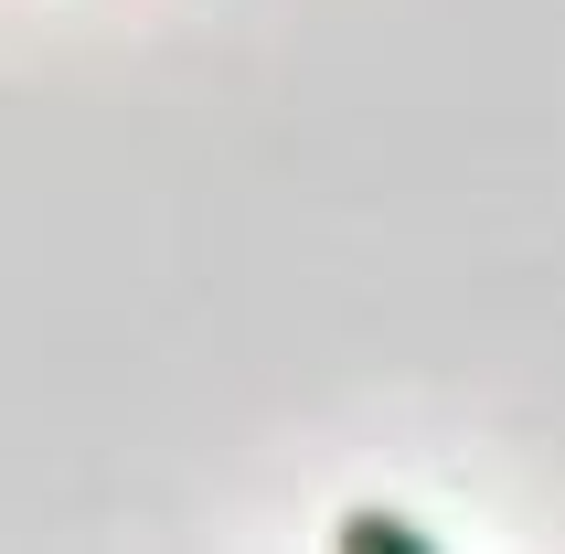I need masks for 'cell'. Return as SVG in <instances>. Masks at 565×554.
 <instances>
[{
	"mask_svg": "<svg viewBox=\"0 0 565 554\" xmlns=\"http://www.w3.org/2000/svg\"><path fill=\"white\" fill-rule=\"evenodd\" d=\"M342 554H427L406 512H342Z\"/></svg>",
	"mask_w": 565,
	"mask_h": 554,
	"instance_id": "obj_1",
	"label": "cell"
}]
</instances>
